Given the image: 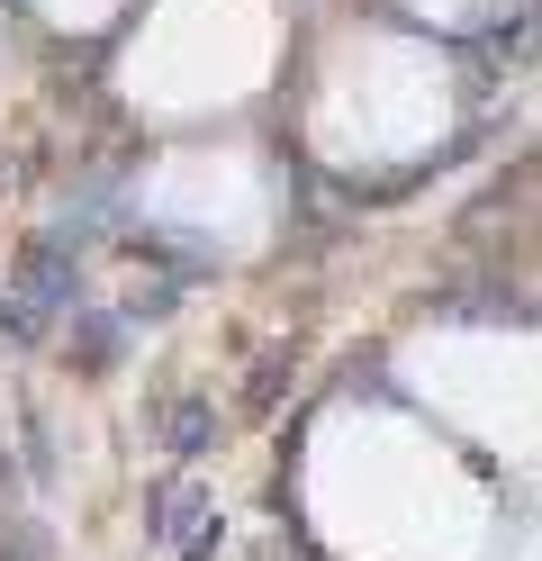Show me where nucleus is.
Listing matches in <instances>:
<instances>
[{
  "label": "nucleus",
  "mask_w": 542,
  "mask_h": 561,
  "mask_svg": "<svg viewBox=\"0 0 542 561\" xmlns=\"http://www.w3.org/2000/svg\"><path fill=\"white\" fill-rule=\"evenodd\" d=\"M425 308L434 318H470V327H533L524 290H506V280H443Z\"/></svg>",
  "instance_id": "obj_3"
},
{
  "label": "nucleus",
  "mask_w": 542,
  "mask_h": 561,
  "mask_svg": "<svg viewBox=\"0 0 542 561\" xmlns=\"http://www.w3.org/2000/svg\"><path fill=\"white\" fill-rule=\"evenodd\" d=\"M280 371H289V354H263V371H253V408L280 399Z\"/></svg>",
  "instance_id": "obj_7"
},
{
  "label": "nucleus",
  "mask_w": 542,
  "mask_h": 561,
  "mask_svg": "<svg viewBox=\"0 0 542 561\" xmlns=\"http://www.w3.org/2000/svg\"><path fill=\"white\" fill-rule=\"evenodd\" d=\"M163 444L181 453V462L208 453V444H217V408H208V399H172V408H163Z\"/></svg>",
  "instance_id": "obj_4"
},
{
  "label": "nucleus",
  "mask_w": 542,
  "mask_h": 561,
  "mask_svg": "<svg viewBox=\"0 0 542 561\" xmlns=\"http://www.w3.org/2000/svg\"><path fill=\"white\" fill-rule=\"evenodd\" d=\"M154 543H163L172 561H208V552H217V499H208L199 480L154 489Z\"/></svg>",
  "instance_id": "obj_2"
},
{
  "label": "nucleus",
  "mask_w": 542,
  "mask_h": 561,
  "mask_svg": "<svg viewBox=\"0 0 542 561\" xmlns=\"http://www.w3.org/2000/svg\"><path fill=\"white\" fill-rule=\"evenodd\" d=\"M72 290H82V254L55 244V236H36L19 254V272H10V290H0V335L10 344H46L55 318L72 308Z\"/></svg>",
  "instance_id": "obj_1"
},
{
  "label": "nucleus",
  "mask_w": 542,
  "mask_h": 561,
  "mask_svg": "<svg viewBox=\"0 0 542 561\" xmlns=\"http://www.w3.org/2000/svg\"><path fill=\"white\" fill-rule=\"evenodd\" d=\"M172 299H181V280H172V272L136 280V290L118 299V327H154V318H172Z\"/></svg>",
  "instance_id": "obj_6"
},
{
  "label": "nucleus",
  "mask_w": 542,
  "mask_h": 561,
  "mask_svg": "<svg viewBox=\"0 0 542 561\" xmlns=\"http://www.w3.org/2000/svg\"><path fill=\"white\" fill-rule=\"evenodd\" d=\"M118 344H127L118 318H100V308H82V318H72V363H82V371H108V363H118Z\"/></svg>",
  "instance_id": "obj_5"
}]
</instances>
